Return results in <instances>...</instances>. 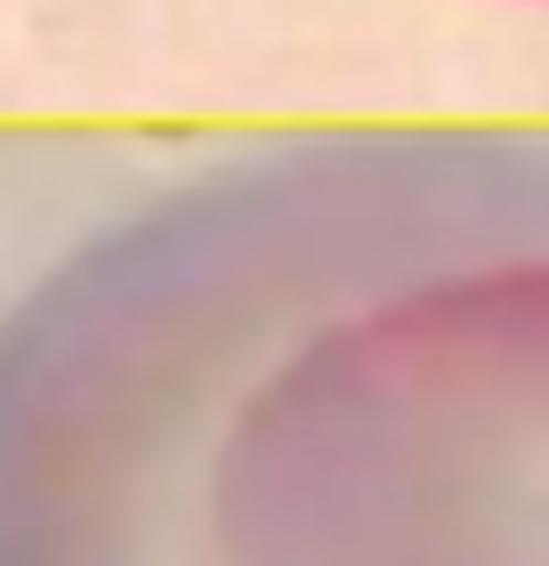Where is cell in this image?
Segmentation results:
<instances>
[{"label":"cell","instance_id":"6da1fadb","mask_svg":"<svg viewBox=\"0 0 549 566\" xmlns=\"http://www.w3.org/2000/svg\"><path fill=\"white\" fill-rule=\"evenodd\" d=\"M178 211L0 340V566H549V243L363 187Z\"/></svg>","mask_w":549,"mask_h":566}]
</instances>
